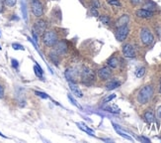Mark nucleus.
<instances>
[{
	"label": "nucleus",
	"instance_id": "nucleus-1",
	"mask_svg": "<svg viewBox=\"0 0 161 143\" xmlns=\"http://www.w3.org/2000/svg\"><path fill=\"white\" fill-rule=\"evenodd\" d=\"M153 95V88L151 86H145L139 91V95H137V100L140 104L147 103L150 98H152Z\"/></svg>",
	"mask_w": 161,
	"mask_h": 143
},
{
	"label": "nucleus",
	"instance_id": "nucleus-2",
	"mask_svg": "<svg viewBox=\"0 0 161 143\" xmlns=\"http://www.w3.org/2000/svg\"><path fill=\"white\" fill-rule=\"evenodd\" d=\"M57 35L55 31H48L43 34V41L44 44L48 47H52L57 43Z\"/></svg>",
	"mask_w": 161,
	"mask_h": 143
},
{
	"label": "nucleus",
	"instance_id": "nucleus-3",
	"mask_svg": "<svg viewBox=\"0 0 161 143\" xmlns=\"http://www.w3.org/2000/svg\"><path fill=\"white\" fill-rule=\"evenodd\" d=\"M82 83L85 84H91L95 80V73L89 68H84L81 73Z\"/></svg>",
	"mask_w": 161,
	"mask_h": 143
},
{
	"label": "nucleus",
	"instance_id": "nucleus-4",
	"mask_svg": "<svg viewBox=\"0 0 161 143\" xmlns=\"http://www.w3.org/2000/svg\"><path fill=\"white\" fill-rule=\"evenodd\" d=\"M140 40L141 42L145 45V46H149L153 43V35L151 34V32L147 29H143L140 32Z\"/></svg>",
	"mask_w": 161,
	"mask_h": 143
},
{
	"label": "nucleus",
	"instance_id": "nucleus-5",
	"mask_svg": "<svg viewBox=\"0 0 161 143\" xmlns=\"http://www.w3.org/2000/svg\"><path fill=\"white\" fill-rule=\"evenodd\" d=\"M129 30L126 26L119 27V28L117 29V31H116V34H115L116 39L118 41H120V42H122L126 38V36L129 35Z\"/></svg>",
	"mask_w": 161,
	"mask_h": 143
},
{
	"label": "nucleus",
	"instance_id": "nucleus-6",
	"mask_svg": "<svg viewBox=\"0 0 161 143\" xmlns=\"http://www.w3.org/2000/svg\"><path fill=\"white\" fill-rule=\"evenodd\" d=\"M32 12L37 17H41L44 13L43 5L39 0H34L32 1Z\"/></svg>",
	"mask_w": 161,
	"mask_h": 143
},
{
	"label": "nucleus",
	"instance_id": "nucleus-7",
	"mask_svg": "<svg viewBox=\"0 0 161 143\" xmlns=\"http://www.w3.org/2000/svg\"><path fill=\"white\" fill-rule=\"evenodd\" d=\"M45 29H47V22H45V20H42V19L41 20H38L35 23L34 28H33V30L39 35H43L45 33Z\"/></svg>",
	"mask_w": 161,
	"mask_h": 143
},
{
	"label": "nucleus",
	"instance_id": "nucleus-8",
	"mask_svg": "<svg viewBox=\"0 0 161 143\" xmlns=\"http://www.w3.org/2000/svg\"><path fill=\"white\" fill-rule=\"evenodd\" d=\"M122 54L126 58H135L136 57V52L135 49L131 44H126L122 47Z\"/></svg>",
	"mask_w": 161,
	"mask_h": 143
},
{
	"label": "nucleus",
	"instance_id": "nucleus-9",
	"mask_svg": "<svg viewBox=\"0 0 161 143\" xmlns=\"http://www.w3.org/2000/svg\"><path fill=\"white\" fill-rule=\"evenodd\" d=\"M111 75H112L111 70L107 67L102 68L98 71V76L100 77V79H102V80H109L111 78Z\"/></svg>",
	"mask_w": 161,
	"mask_h": 143
},
{
	"label": "nucleus",
	"instance_id": "nucleus-10",
	"mask_svg": "<svg viewBox=\"0 0 161 143\" xmlns=\"http://www.w3.org/2000/svg\"><path fill=\"white\" fill-rule=\"evenodd\" d=\"M136 16L139 17V18H150L153 16V12L150 10H147V9H139L136 10Z\"/></svg>",
	"mask_w": 161,
	"mask_h": 143
},
{
	"label": "nucleus",
	"instance_id": "nucleus-11",
	"mask_svg": "<svg viewBox=\"0 0 161 143\" xmlns=\"http://www.w3.org/2000/svg\"><path fill=\"white\" fill-rule=\"evenodd\" d=\"M103 109L108 111V113H116V114H119L121 113V109L120 107L116 104H108V105H105L103 106Z\"/></svg>",
	"mask_w": 161,
	"mask_h": 143
},
{
	"label": "nucleus",
	"instance_id": "nucleus-12",
	"mask_svg": "<svg viewBox=\"0 0 161 143\" xmlns=\"http://www.w3.org/2000/svg\"><path fill=\"white\" fill-rule=\"evenodd\" d=\"M64 75H65V78H66V80H68V82L73 83L75 80L76 76H77V73H76L75 70H73V69H68L65 71V74Z\"/></svg>",
	"mask_w": 161,
	"mask_h": 143
},
{
	"label": "nucleus",
	"instance_id": "nucleus-13",
	"mask_svg": "<svg viewBox=\"0 0 161 143\" xmlns=\"http://www.w3.org/2000/svg\"><path fill=\"white\" fill-rule=\"evenodd\" d=\"M68 86H69V88H70V91L73 92V94L77 96V98H82L83 96V94H82V91H80V88L76 86V84L74 83H71V82H68Z\"/></svg>",
	"mask_w": 161,
	"mask_h": 143
},
{
	"label": "nucleus",
	"instance_id": "nucleus-14",
	"mask_svg": "<svg viewBox=\"0 0 161 143\" xmlns=\"http://www.w3.org/2000/svg\"><path fill=\"white\" fill-rule=\"evenodd\" d=\"M129 15H122V16H121L120 18L118 19V21L116 22V26L118 27H122V26H126V24L129 23Z\"/></svg>",
	"mask_w": 161,
	"mask_h": 143
},
{
	"label": "nucleus",
	"instance_id": "nucleus-15",
	"mask_svg": "<svg viewBox=\"0 0 161 143\" xmlns=\"http://www.w3.org/2000/svg\"><path fill=\"white\" fill-rule=\"evenodd\" d=\"M120 86H121V82H119L118 80H112L106 84V88L108 91H112V90H115V88H119Z\"/></svg>",
	"mask_w": 161,
	"mask_h": 143
},
{
	"label": "nucleus",
	"instance_id": "nucleus-16",
	"mask_svg": "<svg viewBox=\"0 0 161 143\" xmlns=\"http://www.w3.org/2000/svg\"><path fill=\"white\" fill-rule=\"evenodd\" d=\"M77 126H78L81 130L85 131V132L88 133V134H90V135H94V134H95L94 130H92L90 127H88L86 124H84V123H82V122H77Z\"/></svg>",
	"mask_w": 161,
	"mask_h": 143
},
{
	"label": "nucleus",
	"instance_id": "nucleus-17",
	"mask_svg": "<svg viewBox=\"0 0 161 143\" xmlns=\"http://www.w3.org/2000/svg\"><path fill=\"white\" fill-rule=\"evenodd\" d=\"M113 125H114V127H115V130H116L117 132L121 135V136H122V137L126 138V139H128V140H131V141H132V140H133V139H132L131 136H129V135L128 133H126L125 131H122V129L119 128V126H118L117 124H113Z\"/></svg>",
	"mask_w": 161,
	"mask_h": 143
},
{
	"label": "nucleus",
	"instance_id": "nucleus-18",
	"mask_svg": "<svg viewBox=\"0 0 161 143\" xmlns=\"http://www.w3.org/2000/svg\"><path fill=\"white\" fill-rule=\"evenodd\" d=\"M66 50H67V46L64 42H60V43H59V45L56 46V52L57 54H59V55L60 54L65 53Z\"/></svg>",
	"mask_w": 161,
	"mask_h": 143
},
{
	"label": "nucleus",
	"instance_id": "nucleus-19",
	"mask_svg": "<svg viewBox=\"0 0 161 143\" xmlns=\"http://www.w3.org/2000/svg\"><path fill=\"white\" fill-rule=\"evenodd\" d=\"M144 119L149 123L154 121V119H155L154 118V114H153V113L151 110H147L146 113H144Z\"/></svg>",
	"mask_w": 161,
	"mask_h": 143
},
{
	"label": "nucleus",
	"instance_id": "nucleus-20",
	"mask_svg": "<svg viewBox=\"0 0 161 143\" xmlns=\"http://www.w3.org/2000/svg\"><path fill=\"white\" fill-rule=\"evenodd\" d=\"M21 10L23 13V18H24L25 21H27L28 20V14H27V6H26V3L24 0L21 1Z\"/></svg>",
	"mask_w": 161,
	"mask_h": 143
},
{
	"label": "nucleus",
	"instance_id": "nucleus-21",
	"mask_svg": "<svg viewBox=\"0 0 161 143\" xmlns=\"http://www.w3.org/2000/svg\"><path fill=\"white\" fill-rule=\"evenodd\" d=\"M34 71H35V74H36V76L38 77V78H40V79L43 78L44 72H43V70H42V68L40 67V66L38 65V63L36 64L35 67H34Z\"/></svg>",
	"mask_w": 161,
	"mask_h": 143
},
{
	"label": "nucleus",
	"instance_id": "nucleus-22",
	"mask_svg": "<svg viewBox=\"0 0 161 143\" xmlns=\"http://www.w3.org/2000/svg\"><path fill=\"white\" fill-rule=\"evenodd\" d=\"M118 65H119V62H118V60H117L115 57L111 58V59L108 61V66H109L110 68L115 69V68H117V67H118Z\"/></svg>",
	"mask_w": 161,
	"mask_h": 143
},
{
	"label": "nucleus",
	"instance_id": "nucleus-23",
	"mask_svg": "<svg viewBox=\"0 0 161 143\" xmlns=\"http://www.w3.org/2000/svg\"><path fill=\"white\" fill-rule=\"evenodd\" d=\"M67 98H68V99L70 100V102H71L72 104H73V105H75L76 107H78V109H82V106L80 105V104L77 102V100H76V99L73 98V96H72V95H70V94H68V95H67Z\"/></svg>",
	"mask_w": 161,
	"mask_h": 143
},
{
	"label": "nucleus",
	"instance_id": "nucleus-24",
	"mask_svg": "<svg viewBox=\"0 0 161 143\" xmlns=\"http://www.w3.org/2000/svg\"><path fill=\"white\" fill-rule=\"evenodd\" d=\"M145 74V68L144 67H140L137 71L136 72V76L137 78H143Z\"/></svg>",
	"mask_w": 161,
	"mask_h": 143
},
{
	"label": "nucleus",
	"instance_id": "nucleus-25",
	"mask_svg": "<svg viewBox=\"0 0 161 143\" xmlns=\"http://www.w3.org/2000/svg\"><path fill=\"white\" fill-rule=\"evenodd\" d=\"M100 21L105 25H109L110 24V18L107 16V15H103V16H100Z\"/></svg>",
	"mask_w": 161,
	"mask_h": 143
},
{
	"label": "nucleus",
	"instance_id": "nucleus-26",
	"mask_svg": "<svg viewBox=\"0 0 161 143\" xmlns=\"http://www.w3.org/2000/svg\"><path fill=\"white\" fill-rule=\"evenodd\" d=\"M4 3H5V5H6V6H8V7H13V6L16 5L17 0H4Z\"/></svg>",
	"mask_w": 161,
	"mask_h": 143
},
{
	"label": "nucleus",
	"instance_id": "nucleus-27",
	"mask_svg": "<svg viewBox=\"0 0 161 143\" xmlns=\"http://www.w3.org/2000/svg\"><path fill=\"white\" fill-rule=\"evenodd\" d=\"M115 98H116V95H115V94H112V95H107L106 98L103 99V102H109L112 99H114Z\"/></svg>",
	"mask_w": 161,
	"mask_h": 143
},
{
	"label": "nucleus",
	"instance_id": "nucleus-28",
	"mask_svg": "<svg viewBox=\"0 0 161 143\" xmlns=\"http://www.w3.org/2000/svg\"><path fill=\"white\" fill-rule=\"evenodd\" d=\"M36 95L40 96L42 98H49V95L47 94H45V92H42V91H35Z\"/></svg>",
	"mask_w": 161,
	"mask_h": 143
},
{
	"label": "nucleus",
	"instance_id": "nucleus-29",
	"mask_svg": "<svg viewBox=\"0 0 161 143\" xmlns=\"http://www.w3.org/2000/svg\"><path fill=\"white\" fill-rule=\"evenodd\" d=\"M109 4L113 5V6H121V3L119 0H108Z\"/></svg>",
	"mask_w": 161,
	"mask_h": 143
},
{
	"label": "nucleus",
	"instance_id": "nucleus-30",
	"mask_svg": "<svg viewBox=\"0 0 161 143\" xmlns=\"http://www.w3.org/2000/svg\"><path fill=\"white\" fill-rule=\"evenodd\" d=\"M12 47L15 49V50H24V47H23L22 45H20V44H16V43H14L13 45H12Z\"/></svg>",
	"mask_w": 161,
	"mask_h": 143
},
{
	"label": "nucleus",
	"instance_id": "nucleus-31",
	"mask_svg": "<svg viewBox=\"0 0 161 143\" xmlns=\"http://www.w3.org/2000/svg\"><path fill=\"white\" fill-rule=\"evenodd\" d=\"M91 13L94 15V16H99V14H98V11H97V8H95V7L92 6V8H91Z\"/></svg>",
	"mask_w": 161,
	"mask_h": 143
},
{
	"label": "nucleus",
	"instance_id": "nucleus-32",
	"mask_svg": "<svg viewBox=\"0 0 161 143\" xmlns=\"http://www.w3.org/2000/svg\"><path fill=\"white\" fill-rule=\"evenodd\" d=\"M92 3H93V7H95V8H99V7H100V3L98 2V0H93V1H92Z\"/></svg>",
	"mask_w": 161,
	"mask_h": 143
},
{
	"label": "nucleus",
	"instance_id": "nucleus-33",
	"mask_svg": "<svg viewBox=\"0 0 161 143\" xmlns=\"http://www.w3.org/2000/svg\"><path fill=\"white\" fill-rule=\"evenodd\" d=\"M143 0H131V2L132 3V4L135 5H137V4H140V3H143Z\"/></svg>",
	"mask_w": 161,
	"mask_h": 143
},
{
	"label": "nucleus",
	"instance_id": "nucleus-34",
	"mask_svg": "<svg viewBox=\"0 0 161 143\" xmlns=\"http://www.w3.org/2000/svg\"><path fill=\"white\" fill-rule=\"evenodd\" d=\"M12 66L14 68H18V66H19V63H18V61H16V60H12Z\"/></svg>",
	"mask_w": 161,
	"mask_h": 143
},
{
	"label": "nucleus",
	"instance_id": "nucleus-35",
	"mask_svg": "<svg viewBox=\"0 0 161 143\" xmlns=\"http://www.w3.org/2000/svg\"><path fill=\"white\" fill-rule=\"evenodd\" d=\"M3 95H4V90H3V88L0 86V98H2Z\"/></svg>",
	"mask_w": 161,
	"mask_h": 143
},
{
	"label": "nucleus",
	"instance_id": "nucleus-36",
	"mask_svg": "<svg viewBox=\"0 0 161 143\" xmlns=\"http://www.w3.org/2000/svg\"><path fill=\"white\" fill-rule=\"evenodd\" d=\"M157 116H158L159 118H161V105L157 109Z\"/></svg>",
	"mask_w": 161,
	"mask_h": 143
},
{
	"label": "nucleus",
	"instance_id": "nucleus-37",
	"mask_svg": "<svg viewBox=\"0 0 161 143\" xmlns=\"http://www.w3.org/2000/svg\"><path fill=\"white\" fill-rule=\"evenodd\" d=\"M141 141H144V142H150V140L149 139H147V138H145V137H141V138H139Z\"/></svg>",
	"mask_w": 161,
	"mask_h": 143
},
{
	"label": "nucleus",
	"instance_id": "nucleus-38",
	"mask_svg": "<svg viewBox=\"0 0 161 143\" xmlns=\"http://www.w3.org/2000/svg\"><path fill=\"white\" fill-rule=\"evenodd\" d=\"M159 92L161 94V80H160V87H159Z\"/></svg>",
	"mask_w": 161,
	"mask_h": 143
},
{
	"label": "nucleus",
	"instance_id": "nucleus-39",
	"mask_svg": "<svg viewBox=\"0 0 161 143\" xmlns=\"http://www.w3.org/2000/svg\"><path fill=\"white\" fill-rule=\"evenodd\" d=\"M0 136H2V137H6V136H5V135H3V134H2L1 132H0Z\"/></svg>",
	"mask_w": 161,
	"mask_h": 143
}]
</instances>
